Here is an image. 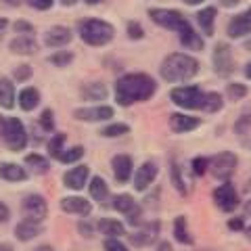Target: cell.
Returning <instances> with one entry per match:
<instances>
[{"mask_svg": "<svg viewBox=\"0 0 251 251\" xmlns=\"http://www.w3.org/2000/svg\"><path fill=\"white\" fill-rule=\"evenodd\" d=\"M157 92L155 77L149 74H126L115 82V100L120 107H130L134 103H145Z\"/></svg>", "mask_w": 251, "mask_h": 251, "instance_id": "obj_1", "label": "cell"}, {"mask_svg": "<svg viewBox=\"0 0 251 251\" xmlns=\"http://www.w3.org/2000/svg\"><path fill=\"white\" fill-rule=\"evenodd\" d=\"M201 63L186 52H172L159 65V75L161 80H166L170 84H180V82H188L199 74Z\"/></svg>", "mask_w": 251, "mask_h": 251, "instance_id": "obj_2", "label": "cell"}, {"mask_svg": "<svg viewBox=\"0 0 251 251\" xmlns=\"http://www.w3.org/2000/svg\"><path fill=\"white\" fill-rule=\"evenodd\" d=\"M77 34H80L82 42L88 46H105L113 40L115 36V27L109 21L103 19H86L80 21L77 25Z\"/></svg>", "mask_w": 251, "mask_h": 251, "instance_id": "obj_3", "label": "cell"}, {"mask_svg": "<svg viewBox=\"0 0 251 251\" xmlns=\"http://www.w3.org/2000/svg\"><path fill=\"white\" fill-rule=\"evenodd\" d=\"M0 138L15 153L27 147V130L19 117H4V128L0 132Z\"/></svg>", "mask_w": 251, "mask_h": 251, "instance_id": "obj_4", "label": "cell"}, {"mask_svg": "<svg viewBox=\"0 0 251 251\" xmlns=\"http://www.w3.org/2000/svg\"><path fill=\"white\" fill-rule=\"evenodd\" d=\"M203 92L199 86H176L170 92V100L180 109H186V111H195V109H201L203 105Z\"/></svg>", "mask_w": 251, "mask_h": 251, "instance_id": "obj_5", "label": "cell"}, {"mask_svg": "<svg viewBox=\"0 0 251 251\" xmlns=\"http://www.w3.org/2000/svg\"><path fill=\"white\" fill-rule=\"evenodd\" d=\"M239 166V157L234 155L232 151H222L214 155L209 159V172L216 180H222V182H228V180L234 176Z\"/></svg>", "mask_w": 251, "mask_h": 251, "instance_id": "obj_6", "label": "cell"}, {"mask_svg": "<svg viewBox=\"0 0 251 251\" xmlns=\"http://www.w3.org/2000/svg\"><path fill=\"white\" fill-rule=\"evenodd\" d=\"M149 17H151L155 25H159L163 29H172V31H176V34L182 31L188 23H191L176 9H149Z\"/></svg>", "mask_w": 251, "mask_h": 251, "instance_id": "obj_7", "label": "cell"}, {"mask_svg": "<svg viewBox=\"0 0 251 251\" xmlns=\"http://www.w3.org/2000/svg\"><path fill=\"white\" fill-rule=\"evenodd\" d=\"M21 214L23 220H31V222H44L46 214H49V203L42 195L38 193H31L25 195L21 201Z\"/></svg>", "mask_w": 251, "mask_h": 251, "instance_id": "obj_8", "label": "cell"}, {"mask_svg": "<svg viewBox=\"0 0 251 251\" xmlns=\"http://www.w3.org/2000/svg\"><path fill=\"white\" fill-rule=\"evenodd\" d=\"M211 63H214V72L222 77H228L234 72V54L230 44L226 42H218L211 52Z\"/></svg>", "mask_w": 251, "mask_h": 251, "instance_id": "obj_9", "label": "cell"}, {"mask_svg": "<svg viewBox=\"0 0 251 251\" xmlns=\"http://www.w3.org/2000/svg\"><path fill=\"white\" fill-rule=\"evenodd\" d=\"M113 209L120 211V214L126 216L128 224L132 226H138L140 224V218H143V207L136 203V199L128 193H122V195H115L113 197Z\"/></svg>", "mask_w": 251, "mask_h": 251, "instance_id": "obj_10", "label": "cell"}, {"mask_svg": "<svg viewBox=\"0 0 251 251\" xmlns=\"http://www.w3.org/2000/svg\"><path fill=\"white\" fill-rule=\"evenodd\" d=\"M214 203L220 211H224V214H230L234 211L239 205H241V199H239V193L234 184L230 182H224L214 188Z\"/></svg>", "mask_w": 251, "mask_h": 251, "instance_id": "obj_11", "label": "cell"}, {"mask_svg": "<svg viewBox=\"0 0 251 251\" xmlns=\"http://www.w3.org/2000/svg\"><path fill=\"white\" fill-rule=\"evenodd\" d=\"M115 115V109L109 105H94V107H77L74 111V117L77 122H109Z\"/></svg>", "mask_w": 251, "mask_h": 251, "instance_id": "obj_12", "label": "cell"}, {"mask_svg": "<svg viewBox=\"0 0 251 251\" xmlns=\"http://www.w3.org/2000/svg\"><path fill=\"white\" fill-rule=\"evenodd\" d=\"M226 34H228V38H232V40L251 36V6L245 9L243 13L234 15V17L228 21V25H226Z\"/></svg>", "mask_w": 251, "mask_h": 251, "instance_id": "obj_13", "label": "cell"}, {"mask_svg": "<svg viewBox=\"0 0 251 251\" xmlns=\"http://www.w3.org/2000/svg\"><path fill=\"white\" fill-rule=\"evenodd\" d=\"M159 230H161V224L157 222H149V224H143L136 232L130 234V243L134 247H149L151 243L157 241V237H159Z\"/></svg>", "mask_w": 251, "mask_h": 251, "instance_id": "obj_14", "label": "cell"}, {"mask_svg": "<svg viewBox=\"0 0 251 251\" xmlns=\"http://www.w3.org/2000/svg\"><path fill=\"white\" fill-rule=\"evenodd\" d=\"M111 170L113 176L120 184H126L132 178V172H134V163H132V157L126 153H117L111 159Z\"/></svg>", "mask_w": 251, "mask_h": 251, "instance_id": "obj_15", "label": "cell"}, {"mask_svg": "<svg viewBox=\"0 0 251 251\" xmlns=\"http://www.w3.org/2000/svg\"><path fill=\"white\" fill-rule=\"evenodd\" d=\"M157 174H159V168H157L155 161H145L136 172H134V188L136 191H147L149 186L155 182Z\"/></svg>", "mask_w": 251, "mask_h": 251, "instance_id": "obj_16", "label": "cell"}, {"mask_svg": "<svg viewBox=\"0 0 251 251\" xmlns=\"http://www.w3.org/2000/svg\"><path fill=\"white\" fill-rule=\"evenodd\" d=\"M90 180V168L88 166H75L63 174V184L72 191H82Z\"/></svg>", "mask_w": 251, "mask_h": 251, "instance_id": "obj_17", "label": "cell"}, {"mask_svg": "<svg viewBox=\"0 0 251 251\" xmlns=\"http://www.w3.org/2000/svg\"><path fill=\"white\" fill-rule=\"evenodd\" d=\"M201 126V117L188 115V113H172L170 115V128L176 134H186V132H193Z\"/></svg>", "mask_w": 251, "mask_h": 251, "instance_id": "obj_18", "label": "cell"}, {"mask_svg": "<svg viewBox=\"0 0 251 251\" xmlns=\"http://www.w3.org/2000/svg\"><path fill=\"white\" fill-rule=\"evenodd\" d=\"M72 29L65 27V25H52L49 31L44 34V44L49 49H63L72 42Z\"/></svg>", "mask_w": 251, "mask_h": 251, "instance_id": "obj_19", "label": "cell"}, {"mask_svg": "<svg viewBox=\"0 0 251 251\" xmlns=\"http://www.w3.org/2000/svg\"><path fill=\"white\" fill-rule=\"evenodd\" d=\"M61 209L65 214H72V216H90L92 211V203L84 197H77V195H72V197H63L61 199Z\"/></svg>", "mask_w": 251, "mask_h": 251, "instance_id": "obj_20", "label": "cell"}, {"mask_svg": "<svg viewBox=\"0 0 251 251\" xmlns=\"http://www.w3.org/2000/svg\"><path fill=\"white\" fill-rule=\"evenodd\" d=\"M44 232L42 222H31V220H21V222L15 226V237H17L21 243L34 241L36 237H40Z\"/></svg>", "mask_w": 251, "mask_h": 251, "instance_id": "obj_21", "label": "cell"}, {"mask_svg": "<svg viewBox=\"0 0 251 251\" xmlns=\"http://www.w3.org/2000/svg\"><path fill=\"white\" fill-rule=\"evenodd\" d=\"M178 40H180V44H182L184 49H188V50H203V46H205L201 34H197V29H195L191 23H188V25H186L182 31H178Z\"/></svg>", "mask_w": 251, "mask_h": 251, "instance_id": "obj_22", "label": "cell"}, {"mask_svg": "<svg viewBox=\"0 0 251 251\" xmlns=\"http://www.w3.org/2000/svg\"><path fill=\"white\" fill-rule=\"evenodd\" d=\"M0 178L6 182H23L27 180V170L13 161H0Z\"/></svg>", "mask_w": 251, "mask_h": 251, "instance_id": "obj_23", "label": "cell"}, {"mask_svg": "<svg viewBox=\"0 0 251 251\" xmlns=\"http://www.w3.org/2000/svg\"><path fill=\"white\" fill-rule=\"evenodd\" d=\"M197 23L203 31V36H214V29H216V17H218V9L216 6H205L201 9L197 15Z\"/></svg>", "mask_w": 251, "mask_h": 251, "instance_id": "obj_24", "label": "cell"}, {"mask_svg": "<svg viewBox=\"0 0 251 251\" xmlns=\"http://www.w3.org/2000/svg\"><path fill=\"white\" fill-rule=\"evenodd\" d=\"M97 226L100 234H105L107 239H122L126 234V226L115 218H100Z\"/></svg>", "mask_w": 251, "mask_h": 251, "instance_id": "obj_25", "label": "cell"}, {"mask_svg": "<svg viewBox=\"0 0 251 251\" xmlns=\"http://www.w3.org/2000/svg\"><path fill=\"white\" fill-rule=\"evenodd\" d=\"M17 103L23 111H34V109L40 105V90L34 88V86H25V88L19 92Z\"/></svg>", "mask_w": 251, "mask_h": 251, "instance_id": "obj_26", "label": "cell"}, {"mask_svg": "<svg viewBox=\"0 0 251 251\" xmlns=\"http://www.w3.org/2000/svg\"><path fill=\"white\" fill-rule=\"evenodd\" d=\"M9 49L15 54H34L38 50V42L34 40V36H17L9 42Z\"/></svg>", "mask_w": 251, "mask_h": 251, "instance_id": "obj_27", "label": "cell"}, {"mask_svg": "<svg viewBox=\"0 0 251 251\" xmlns=\"http://www.w3.org/2000/svg\"><path fill=\"white\" fill-rule=\"evenodd\" d=\"M80 94L84 100H105L109 90H107V86L100 82H88L80 88Z\"/></svg>", "mask_w": 251, "mask_h": 251, "instance_id": "obj_28", "label": "cell"}, {"mask_svg": "<svg viewBox=\"0 0 251 251\" xmlns=\"http://www.w3.org/2000/svg\"><path fill=\"white\" fill-rule=\"evenodd\" d=\"M0 107L2 109L15 107V84L11 77H6V75L0 77Z\"/></svg>", "mask_w": 251, "mask_h": 251, "instance_id": "obj_29", "label": "cell"}, {"mask_svg": "<svg viewBox=\"0 0 251 251\" xmlns=\"http://www.w3.org/2000/svg\"><path fill=\"white\" fill-rule=\"evenodd\" d=\"M88 191L94 201H105L109 197V184H107V180L100 176H92L88 180Z\"/></svg>", "mask_w": 251, "mask_h": 251, "instance_id": "obj_30", "label": "cell"}, {"mask_svg": "<svg viewBox=\"0 0 251 251\" xmlns=\"http://www.w3.org/2000/svg\"><path fill=\"white\" fill-rule=\"evenodd\" d=\"M174 239L180 245H193V234L188 230V222L184 216H178L174 220Z\"/></svg>", "mask_w": 251, "mask_h": 251, "instance_id": "obj_31", "label": "cell"}, {"mask_svg": "<svg viewBox=\"0 0 251 251\" xmlns=\"http://www.w3.org/2000/svg\"><path fill=\"white\" fill-rule=\"evenodd\" d=\"M224 107V97L220 92H205L203 94V105H201V111L205 113H218L220 109Z\"/></svg>", "mask_w": 251, "mask_h": 251, "instance_id": "obj_32", "label": "cell"}, {"mask_svg": "<svg viewBox=\"0 0 251 251\" xmlns=\"http://www.w3.org/2000/svg\"><path fill=\"white\" fill-rule=\"evenodd\" d=\"M25 166L29 170H34V174H46L50 168V163L40 153H29V155H25Z\"/></svg>", "mask_w": 251, "mask_h": 251, "instance_id": "obj_33", "label": "cell"}, {"mask_svg": "<svg viewBox=\"0 0 251 251\" xmlns=\"http://www.w3.org/2000/svg\"><path fill=\"white\" fill-rule=\"evenodd\" d=\"M86 153V149L80 147V145H75V147H69V149H63L61 155L57 157V161L63 163V166H67V163H77L84 157Z\"/></svg>", "mask_w": 251, "mask_h": 251, "instance_id": "obj_34", "label": "cell"}, {"mask_svg": "<svg viewBox=\"0 0 251 251\" xmlns=\"http://www.w3.org/2000/svg\"><path fill=\"white\" fill-rule=\"evenodd\" d=\"M128 132H130V126H128V124H124V122H115V124L105 126V128L100 130V136H105V138H117V136L128 134Z\"/></svg>", "mask_w": 251, "mask_h": 251, "instance_id": "obj_35", "label": "cell"}, {"mask_svg": "<svg viewBox=\"0 0 251 251\" xmlns=\"http://www.w3.org/2000/svg\"><path fill=\"white\" fill-rule=\"evenodd\" d=\"M63 149H65V134L57 132V134H52L50 140H49V155L52 157V159H57Z\"/></svg>", "mask_w": 251, "mask_h": 251, "instance_id": "obj_36", "label": "cell"}, {"mask_svg": "<svg viewBox=\"0 0 251 251\" xmlns=\"http://www.w3.org/2000/svg\"><path fill=\"white\" fill-rule=\"evenodd\" d=\"M249 88L245 84H239V82H230L228 86H226V97H228L230 100H241L247 97Z\"/></svg>", "mask_w": 251, "mask_h": 251, "instance_id": "obj_37", "label": "cell"}, {"mask_svg": "<svg viewBox=\"0 0 251 251\" xmlns=\"http://www.w3.org/2000/svg\"><path fill=\"white\" fill-rule=\"evenodd\" d=\"M170 172H172V184H174V188H176L180 195H186L188 188H186V182H184L182 174H180V166L172 161V170H170Z\"/></svg>", "mask_w": 251, "mask_h": 251, "instance_id": "obj_38", "label": "cell"}, {"mask_svg": "<svg viewBox=\"0 0 251 251\" xmlns=\"http://www.w3.org/2000/svg\"><path fill=\"white\" fill-rule=\"evenodd\" d=\"M72 61H74V52H69V50H59L49 57V63H52L54 67H67Z\"/></svg>", "mask_w": 251, "mask_h": 251, "instance_id": "obj_39", "label": "cell"}, {"mask_svg": "<svg viewBox=\"0 0 251 251\" xmlns=\"http://www.w3.org/2000/svg\"><path fill=\"white\" fill-rule=\"evenodd\" d=\"M191 170L195 176H205L209 172V157H195V159L191 161Z\"/></svg>", "mask_w": 251, "mask_h": 251, "instance_id": "obj_40", "label": "cell"}, {"mask_svg": "<svg viewBox=\"0 0 251 251\" xmlns=\"http://www.w3.org/2000/svg\"><path fill=\"white\" fill-rule=\"evenodd\" d=\"M38 124H40V128L44 132H52L54 130V111L52 109H44L40 117H38Z\"/></svg>", "mask_w": 251, "mask_h": 251, "instance_id": "obj_41", "label": "cell"}, {"mask_svg": "<svg viewBox=\"0 0 251 251\" xmlns=\"http://www.w3.org/2000/svg\"><path fill=\"white\" fill-rule=\"evenodd\" d=\"M249 130H251V113H243L237 120V124H234V132L239 136H245L249 134Z\"/></svg>", "mask_w": 251, "mask_h": 251, "instance_id": "obj_42", "label": "cell"}, {"mask_svg": "<svg viewBox=\"0 0 251 251\" xmlns=\"http://www.w3.org/2000/svg\"><path fill=\"white\" fill-rule=\"evenodd\" d=\"M126 34H128L130 40H143L145 29H143V25H140L138 21H128V25H126Z\"/></svg>", "mask_w": 251, "mask_h": 251, "instance_id": "obj_43", "label": "cell"}, {"mask_svg": "<svg viewBox=\"0 0 251 251\" xmlns=\"http://www.w3.org/2000/svg\"><path fill=\"white\" fill-rule=\"evenodd\" d=\"M13 27H15V34H19V36H31L34 34V25L27 23V21H17Z\"/></svg>", "mask_w": 251, "mask_h": 251, "instance_id": "obj_44", "label": "cell"}, {"mask_svg": "<svg viewBox=\"0 0 251 251\" xmlns=\"http://www.w3.org/2000/svg\"><path fill=\"white\" fill-rule=\"evenodd\" d=\"M228 230H232V232H243V230H245V218H243V216L230 218V220H228Z\"/></svg>", "mask_w": 251, "mask_h": 251, "instance_id": "obj_45", "label": "cell"}, {"mask_svg": "<svg viewBox=\"0 0 251 251\" xmlns=\"http://www.w3.org/2000/svg\"><path fill=\"white\" fill-rule=\"evenodd\" d=\"M105 251H130L122 243V239H107L105 241Z\"/></svg>", "mask_w": 251, "mask_h": 251, "instance_id": "obj_46", "label": "cell"}, {"mask_svg": "<svg viewBox=\"0 0 251 251\" xmlns=\"http://www.w3.org/2000/svg\"><path fill=\"white\" fill-rule=\"evenodd\" d=\"M27 4L36 11H49V9H52L54 0H27Z\"/></svg>", "mask_w": 251, "mask_h": 251, "instance_id": "obj_47", "label": "cell"}, {"mask_svg": "<svg viewBox=\"0 0 251 251\" xmlns=\"http://www.w3.org/2000/svg\"><path fill=\"white\" fill-rule=\"evenodd\" d=\"M31 77V67L29 65H19L17 69H15V80L17 82H25Z\"/></svg>", "mask_w": 251, "mask_h": 251, "instance_id": "obj_48", "label": "cell"}, {"mask_svg": "<svg viewBox=\"0 0 251 251\" xmlns=\"http://www.w3.org/2000/svg\"><path fill=\"white\" fill-rule=\"evenodd\" d=\"M9 218H11V209H9V205L0 201V224L9 222Z\"/></svg>", "mask_w": 251, "mask_h": 251, "instance_id": "obj_49", "label": "cell"}, {"mask_svg": "<svg viewBox=\"0 0 251 251\" xmlns=\"http://www.w3.org/2000/svg\"><path fill=\"white\" fill-rule=\"evenodd\" d=\"M77 228H80L82 234L86 232V237H92V228H90V224H88V222H80V224H77Z\"/></svg>", "mask_w": 251, "mask_h": 251, "instance_id": "obj_50", "label": "cell"}, {"mask_svg": "<svg viewBox=\"0 0 251 251\" xmlns=\"http://www.w3.org/2000/svg\"><path fill=\"white\" fill-rule=\"evenodd\" d=\"M218 2L222 4V6H226V9H232V6H237L241 0H218Z\"/></svg>", "mask_w": 251, "mask_h": 251, "instance_id": "obj_51", "label": "cell"}, {"mask_svg": "<svg viewBox=\"0 0 251 251\" xmlns=\"http://www.w3.org/2000/svg\"><path fill=\"white\" fill-rule=\"evenodd\" d=\"M157 251H174V249H172V243H168V241H161L159 245H157Z\"/></svg>", "mask_w": 251, "mask_h": 251, "instance_id": "obj_52", "label": "cell"}, {"mask_svg": "<svg viewBox=\"0 0 251 251\" xmlns=\"http://www.w3.org/2000/svg\"><path fill=\"white\" fill-rule=\"evenodd\" d=\"M6 27H9V21H6L4 17H0V38H2V34L6 31Z\"/></svg>", "mask_w": 251, "mask_h": 251, "instance_id": "obj_53", "label": "cell"}, {"mask_svg": "<svg viewBox=\"0 0 251 251\" xmlns=\"http://www.w3.org/2000/svg\"><path fill=\"white\" fill-rule=\"evenodd\" d=\"M243 214H245L247 218H251V199L245 201V205H243Z\"/></svg>", "mask_w": 251, "mask_h": 251, "instance_id": "obj_54", "label": "cell"}, {"mask_svg": "<svg viewBox=\"0 0 251 251\" xmlns=\"http://www.w3.org/2000/svg\"><path fill=\"white\" fill-rule=\"evenodd\" d=\"M184 2H186L188 6H197V4H203L205 0H184Z\"/></svg>", "mask_w": 251, "mask_h": 251, "instance_id": "obj_55", "label": "cell"}, {"mask_svg": "<svg viewBox=\"0 0 251 251\" xmlns=\"http://www.w3.org/2000/svg\"><path fill=\"white\" fill-rule=\"evenodd\" d=\"M0 251H13L11 243H0Z\"/></svg>", "mask_w": 251, "mask_h": 251, "instance_id": "obj_56", "label": "cell"}, {"mask_svg": "<svg viewBox=\"0 0 251 251\" xmlns=\"http://www.w3.org/2000/svg\"><path fill=\"white\" fill-rule=\"evenodd\" d=\"M243 72H245V77H247V80H251V61L245 65V69H243Z\"/></svg>", "mask_w": 251, "mask_h": 251, "instance_id": "obj_57", "label": "cell"}, {"mask_svg": "<svg viewBox=\"0 0 251 251\" xmlns=\"http://www.w3.org/2000/svg\"><path fill=\"white\" fill-rule=\"evenodd\" d=\"M34 251H54V247H50V245H40V247H36Z\"/></svg>", "mask_w": 251, "mask_h": 251, "instance_id": "obj_58", "label": "cell"}, {"mask_svg": "<svg viewBox=\"0 0 251 251\" xmlns=\"http://www.w3.org/2000/svg\"><path fill=\"white\" fill-rule=\"evenodd\" d=\"M61 4L63 6H74V4H77V0H61Z\"/></svg>", "mask_w": 251, "mask_h": 251, "instance_id": "obj_59", "label": "cell"}, {"mask_svg": "<svg viewBox=\"0 0 251 251\" xmlns=\"http://www.w3.org/2000/svg\"><path fill=\"white\" fill-rule=\"evenodd\" d=\"M243 232H245V237H247V241L251 243V226H245V230H243Z\"/></svg>", "mask_w": 251, "mask_h": 251, "instance_id": "obj_60", "label": "cell"}, {"mask_svg": "<svg viewBox=\"0 0 251 251\" xmlns=\"http://www.w3.org/2000/svg\"><path fill=\"white\" fill-rule=\"evenodd\" d=\"M6 2H9V4H11V6H17V4H19V2H21V0H6Z\"/></svg>", "mask_w": 251, "mask_h": 251, "instance_id": "obj_61", "label": "cell"}, {"mask_svg": "<svg viewBox=\"0 0 251 251\" xmlns=\"http://www.w3.org/2000/svg\"><path fill=\"white\" fill-rule=\"evenodd\" d=\"M88 4H99V2H103V0H86Z\"/></svg>", "mask_w": 251, "mask_h": 251, "instance_id": "obj_62", "label": "cell"}, {"mask_svg": "<svg viewBox=\"0 0 251 251\" xmlns=\"http://www.w3.org/2000/svg\"><path fill=\"white\" fill-rule=\"evenodd\" d=\"M245 49H247V50H251V40H247V42H245Z\"/></svg>", "mask_w": 251, "mask_h": 251, "instance_id": "obj_63", "label": "cell"}]
</instances>
